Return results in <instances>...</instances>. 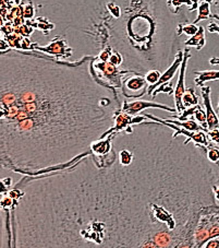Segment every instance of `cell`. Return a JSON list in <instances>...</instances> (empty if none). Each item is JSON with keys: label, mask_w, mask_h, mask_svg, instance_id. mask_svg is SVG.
<instances>
[{"label": "cell", "mask_w": 219, "mask_h": 248, "mask_svg": "<svg viewBox=\"0 0 219 248\" xmlns=\"http://www.w3.org/2000/svg\"><path fill=\"white\" fill-rule=\"evenodd\" d=\"M134 157L91 152L67 168L23 175L11 190L14 248H197L203 209L218 203L219 164L165 124L130 131Z\"/></svg>", "instance_id": "cell-1"}, {"label": "cell", "mask_w": 219, "mask_h": 248, "mask_svg": "<svg viewBox=\"0 0 219 248\" xmlns=\"http://www.w3.org/2000/svg\"><path fill=\"white\" fill-rule=\"evenodd\" d=\"M93 56L59 62L37 52H1V165L23 175L70 166L108 136L122 105L96 78Z\"/></svg>", "instance_id": "cell-2"}, {"label": "cell", "mask_w": 219, "mask_h": 248, "mask_svg": "<svg viewBox=\"0 0 219 248\" xmlns=\"http://www.w3.org/2000/svg\"><path fill=\"white\" fill-rule=\"evenodd\" d=\"M148 83L143 76H130L122 83V95L127 98H137L147 93Z\"/></svg>", "instance_id": "cell-3"}, {"label": "cell", "mask_w": 219, "mask_h": 248, "mask_svg": "<svg viewBox=\"0 0 219 248\" xmlns=\"http://www.w3.org/2000/svg\"><path fill=\"white\" fill-rule=\"evenodd\" d=\"M184 57H183V62L181 68H180V72H179V79L177 85L175 88V108H177V112L179 114H181L184 109H187L184 108L182 104V96L184 92H186V71H187V66H188V61L191 58V50L189 47H187L184 49Z\"/></svg>", "instance_id": "cell-4"}, {"label": "cell", "mask_w": 219, "mask_h": 248, "mask_svg": "<svg viewBox=\"0 0 219 248\" xmlns=\"http://www.w3.org/2000/svg\"><path fill=\"white\" fill-rule=\"evenodd\" d=\"M147 108L165 109V110H168V112H170V113L177 112V109H175L173 108H169V106L164 105V104L155 103V102H151V101L127 102L126 100H124L123 103H122L121 112L127 113L128 115H131V116H136V115H139L141 112H143L144 109H147Z\"/></svg>", "instance_id": "cell-5"}, {"label": "cell", "mask_w": 219, "mask_h": 248, "mask_svg": "<svg viewBox=\"0 0 219 248\" xmlns=\"http://www.w3.org/2000/svg\"><path fill=\"white\" fill-rule=\"evenodd\" d=\"M201 95L203 98V104L206 110V115H207V132L212 131L219 128V117L218 115L215 113L213 108L212 100H210V87L208 85H203L201 87Z\"/></svg>", "instance_id": "cell-6"}, {"label": "cell", "mask_w": 219, "mask_h": 248, "mask_svg": "<svg viewBox=\"0 0 219 248\" xmlns=\"http://www.w3.org/2000/svg\"><path fill=\"white\" fill-rule=\"evenodd\" d=\"M183 57H184V53L181 52V50H179L178 54L175 55V62H173V65H171L168 69H167L164 74L161 75L160 81L156 84L154 85H151V87L148 88L147 90V95H151L153 92L155 91V90L161 87V85L162 84H166V83H169L171 80L174 79V77L175 76V74H177V71L181 68V65H182V62H183Z\"/></svg>", "instance_id": "cell-7"}, {"label": "cell", "mask_w": 219, "mask_h": 248, "mask_svg": "<svg viewBox=\"0 0 219 248\" xmlns=\"http://www.w3.org/2000/svg\"><path fill=\"white\" fill-rule=\"evenodd\" d=\"M37 46V44H36ZM34 48L37 50H41V52H44L45 54H49V55H54L55 57H70L71 53H67V48L69 49V47L67 45V43L63 40H59V41H53L51 44L45 47H34Z\"/></svg>", "instance_id": "cell-8"}, {"label": "cell", "mask_w": 219, "mask_h": 248, "mask_svg": "<svg viewBox=\"0 0 219 248\" xmlns=\"http://www.w3.org/2000/svg\"><path fill=\"white\" fill-rule=\"evenodd\" d=\"M196 75L194 83L197 87H203L205 82L214 80H219V70H204V71H193Z\"/></svg>", "instance_id": "cell-9"}, {"label": "cell", "mask_w": 219, "mask_h": 248, "mask_svg": "<svg viewBox=\"0 0 219 248\" xmlns=\"http://www.w3.org/2000/svg\"><path fill=\"white\" fill-rule=\"evenodd\" d=\"M206 44V40H205V30H204V27H201L200 25V30L199 32H197L195 35L191 36L189 40H187L186 42H184V45L186 46H193L195 47L196 50H201L203 49V47L205 46Z\"/></svg>", "instance_id": "cell-10"}, {"label": "cell", "mask_w": 219, "mask_h": 248, "mask_svg": "<svg viewBox=\"0 0 219 248\" xmlns=\"http://www.w3.org/2000/svg\"><path fill=\"white\" fill-rule=\"evenodd\" d=\"M164 122L169 123V124H174V125H177L179 127L183 128V129L189 130V131H206L203 127H202L199 123H196L195 121H193L192 118L188 119L186 122H180V121H174V119H164Z\"/></svg>", "instance_id": "cell-11"}, {"label": "cell", "mask_w": 219, "mask_h": 248, "mask_svg": "<svg viewBox=\"0 0 219 248\" xmlns=\"http://www.w3.org/2000/svg\"><path fill=\"white\" fill-rule=\"evenodd\" d=\"M182 104L186 108H194V106L199 105V96L195 94L194 89L187 88L186 92H184L182 96Z\"/></svg>", "instance_id": "cell-12"}, {"label": "cell", "mask_w": 219, "mask_h": 248, "mask_svg": "<svg viewBox=\"0 0 219 248\" xmlns=\"http://www.w3.org/2000/svg\"><path fill=\"white\" fill-rule=\"evenodd\" d=\"M197 14L199 15H197L196 19L194 20V22H193L194 24H197L202 20H208L212 18L213 14L210 12V3L206 1L201 2V5L197 8Z\"/></svg>", "instance_id": "cell-13"}, {"label": "cell", "mask_w": 219, "mask_h": 248, "mask_svg": "<svg viewBox=\"0 0 219 248\" xmlns=\"http://www.w3.org/2000/svg\"><path fill=\"white\" fill-rule=\"evenodd\" d=\"M193 117L199 122L200 125L204 128L206 132H207V115H206V110L204 108H202V106L200 104L195 106Z\"/></svg>", "instance_id": "cell-14"}, {"label": "cell", "mask_w": 219, "mask_h": 248, "mask_svg": "<svg viewBox=\"0 0 219 248\" xmlns=\"http://www.w3.org/2000/svg\"><path fill=\"white\" fill-rule=\"evenodd\" d=\"M200 27H197L194 23H186V24H179L178 29H177V34L178 35H181V34H187L188 36H193L199 32Z\"/></svg>", "instance_id": "cell-15"}, {"label": "cell", "mask_w": 219, "mask_h": 248, "mask_svg": "<svg viewBox=\"0 0 219 248\" xmlns=\"http://www.w3.org/2000/svg\"><path fill=\"white\" fill-rule=\"evenodd\" d=\"M161 75L162 74H161V71L158 70H149L146 72L144 78L146 80V82H147L149 85H154L160 81Z\"/></svg>", "instance_id": "cell-16"}, {"label": "cell", "mask_w": 219, "mask_h": 248, "mask_svg": "<svg viewBox=\"0 0 219 248\" xmlns=\"http://www.w3.org/2000/svg\"><path fill=\"white\" fill-rule=\"evenodd\" d=\"M207 159L209 162H212L214 164H218L219 163V148H217L216 145H210V147H207Z\"/></svg>", "instance_id": "cell-17"}, {"label": "cell", "mask_w": 219, "mask_h": 248, "mask_svg": "<svg viewBox=\"0 0 219 248\" xmlns=\"http://www.w3.org/2000/svg\"><path fill=\"white\" fill-rule=\"evenodd\" d=\"M160 93H167V94H168V95H173V94L175 93V89H174L173 85H171L170 82L169 83H166V84H162V85H161V87H158L155 90V91L153 92L152 97L157 96Z\"/></svg>", "instance_id": "cell-18"}, {"label": "cell", "mask_w": 219, "mask_h": 248, "mask_svg": "<svg viewBox=\"0 0 219 248\" xmlns=\"http://www.w3.org/2000/svg\"><path fill=\"white\" fill-rule=\"evenodd\" d=\"M182 5H188L189 9H190V8L193 6L191 0H168V6L175 7V10L173 11L174 14H177V12L179 11V8Z\"/></svg>", "instance_id": "cell-19"}, {"label": "cell", "mask_w": 219, "mask_h": 248, "mask_svg": "<svg viewBox=\"0 0 219 248\" xmlns=\"http://www.w3.org/2000/svg\"><path fill=\"white\" fill-rule=\"evenodd\" d=\"M201 248H219V236L208 239Z\"/></svg>", "instance_id": "cell-20"}, {"label": "cell", "mask_w": 219, "mask_h": 248, "mask_svg": "<svg viewBox=\"0 0 219 248\" xmlns=\"http://www.w3.org/2000/svg\"><path fill=\"white\" fill-rule=\"evenodd\" d=\"M207 134H208V137H209V140L212 141L214 144L219 145V128H218V129L208 131Z\"/></svg>", "instance_id": "cell-21"}, {"label": "cell", "mask_w": 219, "mask_h": 248, "mask_svg": "<svg viewBox=\"0 0 219 248\" xmlns=\"http://www.w3.org/2000/svg\"><path fill=\"white\" fill-rule=\"evenodd\" d=\"M109 62L113 63V65H115V66H119L120 63L122 62L121 55H120L118 52H115L113 55H111Z\"/></svg>", "instance_id": "cell-22"}, {"label": "cell", "mask_w": 219, "mask_h": 248, "mask_svg": "<svg viewBox=\"0 0 219 248\" xmlns=\"http://www.w3.org/2000/svg\"><path fill=\"white\" fill-rule=\"evenodd\" d=\"M23 16H24V18H27V19L33 18V16H34V7H33V5H31V3H29V5H27V6L24 7Z\"/></svg>", "instance_id": "cell-23"}, {"label": "cell", "mask_w": 219, "mask_h": 248, "mask_svg": "<svg viewBox=\"0 0 219 248\" xmlns=\"http://www.w3.org/2000/svg\"><path fill=\"white\" fill-rule=\"evenodd\" d=\"M207 31L209 33H218L219 34V25L215 22H210L207 27Z\"/></svg>", "instance_id": "cell-24"}, {"label": "cell", "mask_w": 219, "mask_h": 248, "mask_svg": "<svg viewBox=\"0 0 219 248\" xmlns=\"http://www.w3.org/2000/svg\"><path fill=\"white\" fill-rule=\"evenodd\" d=\"M191 2H192V7L190 8V12H192V11H194V10H196L197 8H199V0H191Z\"/></svg>", "instance_id": "cell-25"}, {"label": "cell", "mask_w": 219, "mask_h": 248, "mask_svg": "<svg viewBox=\"0 0 219 248\" xmlns=\"http://www.w3.org/2000/svg\"><path fill=\"white\" fill-rule=\"evenodd\" d=\"M209 63H210V65H219V58H216V57L210 58Z\"/></svg>", "instance_id": "cell-26"}, {"label": "cell", "mask_w": 219, "mask_h": 248, "mask_svg": "<svg viewBox=\"0 0 219 248\" xmlns=\"http://www.w3.org/2000/svg\"><path fill=\"white\" fill-rule=\"evenodd\" d=\"M212 18H213V19H215L216 21H218V22H219V15H218V14H213Z\"/></svg>", "instance_id": "cell-27"}, {"label": "cell", "mask_w": 219, "mask_h": 248, "mask_svg": "<svg viewBox=\"0 0 219 248\" xmlns=\"http://www.w3.org/2000/svg\"><path fill=\"white\" fill-rule=\"evenodd\" d=\"M215 9L219 10V0H216V3H215Z\"/></svg>", "instance_id": "cell-28"}, {"label": "cell", "mask_w": 219, "mask_h": 248, "mask_svg": "<svg viewBox=\"0 0 219 248\" xmlns=\"http://www.w3.org/2000/svg\"><path fill=\"white\" fill-rule=\"evenodd\" d=\"M12 1H14L15 5H20L21 3V0H12Z\"/></svg>", "instance_id": "cell-29"}, {"label": "cell", "mask_w": 219, "mask_h": 248, "mask_svg": "<svg viewBox=\"0 0 219 248\" xmlns=\"http://www.w3.org/2000/svg\"><path fill=\"white\" fill-rule=\"evenodd\" d=\"M205 1L208 2V3H213V2L215 1V0H205Z\"/></svg>", "instance_id": "cell-30"}, {"label": "cell", "mask_w": 219, "mask_h": 248, "mask_svg": "<svg viewBox=\"0 0 219 248\" xmlns=\"http://www.w3.org/2000/svg\"><path fill=\"white\" fill-rule=\"evenodd\" d=\"M218 108V117H219V103H218V108Z\"/></svg>", "instance_id": "cell-31"}]
</instances>
